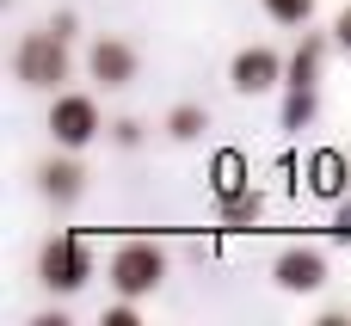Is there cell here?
<instances>
[{"instance_id":"6da1fadb","label":"cell","mask_w":351,"mask_h":326,"mask_svg":"<svg viewBox=\"0 0 351 326\" xmlns=\"http://www.w3.org/2000/svg\"><path fill=\"white\" fill-rule=\"evenodd\" d=\"M68 74H74V62H68V37L62 31H25L12 43V80L25 92H62Z\"/></svg>"},{"instance_id":"7a4b0ae2","label":"cell","mask_w":351,"mask_h":326,"mask_svg":"<svg viewBox=\"0 0 351 326\" xmlns=\"http://www.w3.org/2000/svg\"><path fill=\"white\" fill-rule=\"evenodd\" d=\"M160 277H167V247H154V240H123V247L111 253V265H105V284H111L117 296H130V302L154 296Z\"/></svg>"},{"instance_id":"3957f363","label":"cell","mask_w":351,"mask_h":326,"mask_svg":"<svg viewBox=\"0 0 351 326\" xmlns=\"http://www.w3.org/2000/svg\"><path fill=\"white\" fill-rule=\"evenodd\" d=\"M86 277H93V247L80 234H49L37 253V284L49 296H74V290H86Z\"/></svg>"},{"instance_id":"277c9868","label":"cell","mask_w":351,"mask_h":326,"mask_svg":"<svg viewBox=\"0 0 351 326\" xmlns=\"http://www.w3.org/2000/svg\"><path fill=\"white\" fill-rule=\"evenodd\" d=\"M105 136V111H99V99L93 92H56L49 99V142L56 148H93Z\"/></svg>"},{"instance_id":"5b68a950","label":"cell","mask_w":351,"mask_h":326,"mask_svg":"<svg viewBox=\"0 0 351 326\" xmlns=\"http://www.w3.org/2000/svg\"><path fill=\"white\" fill-rule=\"evenodd\" d=\"M284 68H290V55H278L271 43H247V49H234V62H228V86H234L241 99H259V92H278V86H284Z\"/></svg>"},{"instance_id":"8992f818","label":"cell","mask_w":351,"mask_h":326,"mask_svg":"<svg viewBox=\"0 0 351 326\" xmlns=\"http://www.w3.org/2000/svg\"><path fill=\"white\" fill-rule=\"evenodd\" d=\"M37 197L56 203V210H74V203L86 197V166L74 160V148H62V154H49V160L37 166Z\"/></svg>"},{"instance_id":"52a82bcc","label":"cell","mask_w":351,"mask_h":326,"mask_svg":"<svg viewBox=\"0 0 351 326\" xmlns=\"http://www.w3.org/2000/svg\"><path fill=\"white\" fill-rule=\"evenodd\" d=\"M136 68H142V55H136V43H123V37H99V43L86 49V74H93L105 92H123V86L136 80Z\"/></svg>"},{"instance_id":"ba28073f","label":"cell","mask_w":351,"mask_h":326,"mask_svg":"<svg viewBox=\"0 0 351 326\" xmlns=\"http://www.w3.org/2000/svg\"><path fill=\"white\" fill-rule=\"evenodd\" d=\"M271 284H278L284 296H315V290L327 284V259H321L315 247H284V253L271 259Z\"/></svg>"},{"instance_id":"9c48e42d","label":"cell","mask_w":351,"mask_h":326,"mask_svg":"<svg viewBox=\"0 0 351 326\" xmlns=\"http://www.w3.org/2000/svg\"><path fill=\"white\" fill-rule=\"evenodd\" d=\"M321 62H327V37H302V43L290 49L284 86H315V80H321Z\"/></svg>"},{"instance_id":"30bf717a","label":"cell","mask_w":351,"mask_h":326,"mask_svg":"<svg viewBox=\"0 0 351 326\" xmlns=\"http://www.w3.org/2000/svg\"><path fill=\"white\" fill-rule=\"evenodd\" d=\"M204 129H210V111H204V105H191V99H185V105H173V111H167V136H173V142H197Z\"/></svg>"},{"instance_id":"8fae6325","label":"cell","mask_w":351,"mask_h":326,"mask_svg":"<svg viewBox=\"0 0 351 326\" xmlns=\"http://www.w3.org/2000/svg\"><path fill=\"white\" fill-rule=\"evenodd\" d=\"M216 203H222V222H228V228H253V222H259V210H265V197H259L253 185H247V191H234V197H216Z\"/></svg>"},{"instance_id":"7c38bea8","label":"cell","mask_w":351,"mask_h":326,"mask_svg":"<svg viewBox=\"0 0 351 326\" xmlns=\"http://www.w3.org/2000/svg\"><path fill=\"white\" fill-rule=\"evenodd\" d=\"M315 123V86H284V129H308Z\"/></svg>"},{"instance_id":"4fadbf2b","label":"cell","mask_w":351,"mask_h":326,"mask_svg":"<svg viewBox=\"0 0 351 326\" xmlns=\"http://www.w3.org/2000/svg\"><path fill=\"white\" fill-rule=\"evenodd\" d=\"M259 6H265L271 25H290V31H302L315 18V0H259Z\"/></svg>"},{"instance_id":"5bb4252c","label":"cell","mask_w":351,"mask_h":326,"mask_svg":"<svg viewBox=\"0 0 351 326\" xmlns=\"http://www.w3.org/2000/svg\"><path fill=\"white\" fill-rule=\"evenodd\" d=\"M315 191H351L346 185V154H321L315 160Z\"/></svg>"},{"instance_id":"9a60e30c","label":"cell","mask_w":351,"mask_h":326,"mask_svg":"<svg viewBox=\"0 0 351 326\" xmlns=\"http://www.w3.org/2000/svg\"><path fill=\"white\" fill-rule=\"evenodd\" d=\"M111 142H117V148H136V142H142V123H136V117H117V123H111Z\"/></svg>"},{"instance_id":"2e32d148","label":"cell","mask_w":351,"mask_h":326,"mask_svg":"<svg viewBox=\"0 0 351 326\" xmlns=\"http://www.w3.org/2000/svg\"><path fill=\"white\" fill-rule=\"evenodd\" d=\"M105 326H136V302H130V296H117V302L105 308Z\"/></svg>"},{"instance_id":"e0dca14e","label":"cell","mask_w":351,"mask_h":326,"mask_svg":"<svg viewBox=\"0 0 351 326\" xmlns=\"http://www.w3.org/2000/svg\"><path fill=\"white\" fill-rule=\"evenodd\" d=\"M333 43H339V49L351 55V0L339 6V18H333Z\"/></svg>"},{"instance_id":"ac0fdd59","label":"cell","mask_w":351,"mask_h":326,"mask_svg":"<svg viewBox=\"0 0 351 326\" xmlns=\"http://www.w3.org/2000/svg\"><path fill=\"white\" fill-rule=\"evenodd\" d=\"M333 234H339V240H346V247H351V197H346V203H339V216H333Z\"/></svg>"},{"instance_id":"d6986e66","label":"cell","mask_w":351,"mask_h":326,"mask_svg":"<svg viewBox=\"0 0 351 326\" xmlns=\"http://www.w3.org/2000/svg\"><path fill=\"white\" fill-rule=\"evenodd\" d=\"M346 185H351V154H346Z\"/></svg>"}]
</instances>
